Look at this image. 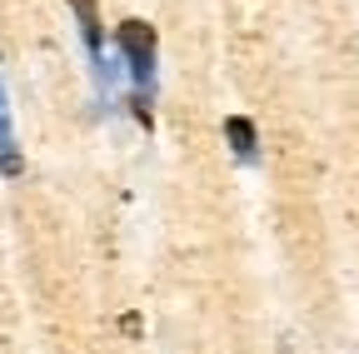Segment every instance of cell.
Listing matches in <instances>:
<instances>
[{
  "label": "cell",
  "instance_id": "obj_1",
  "mask_svg": "<svg viewBox=\"0 0 359 354\" xmlns=\"http://www.w3.org/2000/svg\"><path fill=\"white\" fill-rule=\"evenodd\" d=\"M115 46L125 55V70L135 80V95H155V25L145 20H120Z\"/></svg>",
  "mask_w": 359,
  "mask_h": 354
},
{
  "label": "cell",
  "instance_id": "obj_2",
  "mask_svg": "<svg viewBox=\"0 0 359 354\" xmlns=\"http://www.w3.org/2000/svg\"><path fill=\"white\" fill-rule=\"evenodd\" d=\"M65 6L75 11V25H80V40H85V55L90 65H95V75L105 80V35H100V11H95V0H65Z\"/></svg>",
  "mask_w": 359,
  "mask_h": 354
},
{
  "label": "cell",
  "instance_id": "obj_3",
  "mask_svg": "<svg viewBox=\"0 0 359 354\" xmlns=\"http://www.w3.org/2000/svg\"><path fill=\"white\" fill-rule=\"evenodd\" d=\"M20 170H25V160H20L15 125H11V105H6V80H0V175H6V180H15Z\"/></svg>",
  "mask_w": 359,
  "mask_h": 354
},
{
  "label": "cell",
  "instance_id": "obj_4",
  "mask_svg": "<svg viewBox=\"0 0 359 354\" xmlns=\"http://www.w3.org/2000/svg\"><path fill=\"white\" fill-rule=\"evenodd\" d=\"M224 140H230V150L250 165V160H255V145H259L255 120H250V115H230V120H224Z\"/></svg>",
  "mask_w": 359,
  "mask_h": 354
}]
</instances>
